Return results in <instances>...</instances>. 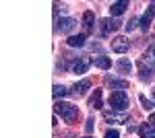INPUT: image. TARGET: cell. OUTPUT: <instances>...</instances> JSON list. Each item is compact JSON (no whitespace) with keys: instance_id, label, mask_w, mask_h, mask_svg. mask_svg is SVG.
<instances>
[{"instance_id":"d4e9b609","label":"cell","mask_w":155,"mask_h":138,"mask_svg":"<svg viewBox=\"0 0 155 138\" xmlns=\"http://www.w3.org/2000/svg\"><path fill=\"white\" fill-rule=\"evenodd\" d=\"M149 122H151V124H153V126H155V111H153V114H151V117H149Z\"/></svg>"},{"instance_id":"277c9868","label":"cell","mask_w":155,"mask_h":138,"mask_svg":"<svg viewBox=\"0 0 155 138\" xmlns=\"http://www.w3.org/2000/svg\"><path fill=\"white\" fill-rule=\"evenodd\" d=\"M130 50V41L126 39V37H114L112 39V52H116V54H126Z\"/></svg>"},{"instance_id":"8fae6325","label":"cell","mask_w":155,"mask_h":138,"mask_svg":"<svg viewBox=\"0 0 155 138\" xmlns=\"http://www.w3.org/2000/svg\"><path fill=\"white\" fill-rule=\"evenodd\" d=\"M77 19H72V17H66V19H62V21H60L58 23V29L60 31H62V33H71L72 29H74V27H77Z\"/></svg>"},{"instance_id":"7a4b0ae2","label":"cell","mask_w":155,"mask_h":138,"mask_svg":"<svg viewBox=\"0 0 155 138\" xmlns=\"http://www.w3.org/2000/svg\"><path fill=\"white\" fill-rule=\"evenodd\" d=\"M54 111H56L64 122H68V124L74 122V120H77V115H79V109H77L72 103H66V101H56Z\"/></svg>"},{"instance_id":"4316f807","label":"cell","mask_w":155,"mask_h":138,"mask_svg":"<svg viewBox=\"0 0 155 138\" xmlns=\"http://www.w3.org/2000/svg\"><path fill=\"white\" fill-rule=\"evenodd\" d=\"M87 138H91V136H87Z\"/></svg>"},{"instance_id":"2e32d148","label":"cell","mask_w":155,"mask_h":138,"mask_svg":"<svg viewBox=\"0 0 155 138\" xmlns=\"http://www.w3.org/2000/svg\"><path fill=\"white\" fill-rule=\"evenodd\" d=\"M85 39H87V35H85V33H81V35H71L66 43H68L71 47H81V46H85Z\"/></svg>"},{"instance_id":"ac0fdd59","label":"cell","mask_w":155,"mask_h":138,"mask_svg":"<svg viewBox=\"0 0 155 138\" xmlns=\"http://www.w3.org/2000/svg\"><path fill=\"white\" fill-rule=\"evenodd\" d=\"M93 64H95L97 68H101V70H107L110 66H112V60L106 58V56H97V58H93Z\"/></svg>"},{"instance_id":"ba28073f","label":"cell","mask_w":155,"mask_h":138,"mask_svg":"<svg viewBox=\"0 0 155 138\" xmlns=\"http://www.w3.org/2000/svg\"><path fill=\"white\" fill-rule=\"evenodd\" d=\"M139 72H141V81H145V82L153 81V68L149 64H145L143 60H139Z\"/></svg>"},{"instance_id":"603a6c76","label":"cell","mask_w":155,"mask_h":138,"mask_svg":"<svg viewBox=\"0 0 155 138\" xmlns=\"http://www.w3.org/2000/svg\"><path fill=\"white\" fill-rule=\"evenodd\" d=\"M106 138H120L118 130H106Z\"/></svg>"},{"instance_id":"9c48e42d","label":"cell","mask_w":155,"mask_h":138,"mask_svg":"<svg viewBox=\"0 0 155 138\" xmlns=\"http://www.w3.org/2000/svg\"><path fill=\"white\" fill-rule=\"evenodd\" d=\"M106 82L112 87V91H124L128 89V81L124 79H114V76H106Z\"/></svg>"},{"instance_id":"484cf974","label":"cell","mask_w":155,"mask_h":138,"mask_svg":"<svg viewBox=\"0 0 155 138\" xmlns=\"http://www.w3.org/2000/svg\"><path fill=\"white\" fill-rule=\"evenodd\" d=\"M153 101H155V89H153Z\"/></svg>"},{"instance_id":"7402d4cb","label":"cell","mask_w":155,"mask_h":138,"mask_svg":"<svg viewBox=\"0 0 155 138\" xmlns=\"http://www.w3.org/2000/svg\"><path fill=\"white\" fill-rule=\"evenodd\" d=\"M139 23H141L139 19H130V21H128V23L124 25V27H126V31H132V29H134V27H137Z\"/></svg>"},{"instance_id":"3957f363","label":"cell","mask_w":155,"mask_h":138,"mask_svg":"<svg viewBox=\"0 0 155 138\" xmlns=\"http://www.w3.org/2000/svg\"><path fill=\"white\" fill-rule=\"evenodd\" d=\"M104 117H106V122L110 124H126L128 122V114L126 111H104Z\"/></svg>"},{"instance_id":"d6986e66","label":"cell","mask_w":155,"mask_h":138,"mask_svg":"<svg viewBox=\"0 0 155 138\" xmlns=\"http://www.w3.org/2000/svg\"><path fill=\"white\" fill-rule=\"evenodd\" d=\"M89 107H93V109H99V107H101V91H99V89H95L93 97L89 99Z\"/></svg>"},{"instance_id":"5bb4252c","label":"cell","mask_w":155,"mask_h":138,"mask_svg":"<svg viewBox=\"0 0 155 138\" xmlns=\"http://www.w3.org/2000/svg\"><path fill=\"white\" fill-rule=\"evenodd\" d=\"M93 25H95V14H93L91 11H87V12L83 14V27H85V35H87L89 31H91V29H93Z\"/></svg>"},{"instance_id":"8992f818","label":"cell","mask_w":155,"mask_h":138,"mask_svg":"<svg viewBox=\"0 0 155 138\" xmlns=\"http://www.w3.org/2000/svg\"><path fill=\"white\" fill-rule=\"evenodd\" d=\"M93 64V58H89V56H83V58H79L74 64H72V72L74 74H85L87 70H89V66Z\"/></svg>"},{"instance_id":"30bf717a","label":"cell","mask_w":155,"mask_h":138,"mask_svg":"<svg viewBox=\"0 0 155 138\" xmlns=\"http://www.w3.org/2000/svg\"><path fill=\"white\" fill-rule=\"evenodd\" d=\"M139 136L141 138H155V126L151 122H143L139 126Z\"/></svg>"},{"instance_id":"44dd1931","label":"cell","mask_w":155,"mask_h":138,"mask_svg":"<svg viewBox=\"0 0 155 138\" xmlns=\"http://www.w3.org/2000/svg\"><path fill=\"white\" fill-rule=\"evenodd\" d=\"M139 101H141V105H143L145 109H149V111H151V109L155 107V101H151V99H147L145 95H141V97H139Z\"/></svg>"},{"instance_id":"ffe728a7","label":"cell","mask_w":155,"mask_h":138,"mask_svg":"<svg viewBox=\"0 0 155 138\" xmlns=\"http://www.w3.org/2000/svg\"><path fill=\"white\" fill-rule=\"evenodd\" d=\"M52 95H54V99H64L66 95H68V89L64 87V85H54V91H52Z\"/></svg>"},{"instance_id":"5b68a950","label":"cell","mask_w":155,"mask_h":138,"mask_svg":"<svg viewBox=\"0 0 155 138\" xmlns=\"http://www.w3.org/2000/svg\"><path fill=\"white\" fill-rule=\"evenodd\" d=\"M120 27V23L116 21V19H101L99 21V35L101 37H106V35H110V31H114V29H118Z\"/></svg>"},{"instance_id":"9a60e30c","label":"cell","mask_w":155,"mask_h":138,"mask_svg":"<svg viewBox=\"0 0 155 138\" xmlns=\"http://www.w3.org/2000/svg\"><path fill=\"white\" fill-rule=\"evenodd\" d=\"M116 68H118L120 74H128V72L132 70V62L128 60V58H120L118 64H116Z\"/></svg>"},{"instance_id":"7c38bea8","label":"cell","mask_w":155,"mask_h":138,"mask_svg":"<svg viewBox=\"0 0 155 138\" xmlns=\"http://www.w3.org/2000/svg\"><path fill=\"white\" fill-rule=\"evenodd\" d=\"M126 8H128V0H118V2H114V4L110 6V14H112V17H120Z\"/></svg>"},{"instance_id":"4fadbf2b","label":"cell","mask_w":155,"mask_h":138,"mask_svg":"<svg viewBox=\"0 0 155 138\" xmlns=\"http://www.w3.org/2000/svg\"><path fill=\"white\" fill-rule=\"evenodd\" d=\"M91 89V81L89 79H83V81L74 82V87H72V93L74 95H85V93Z\"/></svg>"},{"instance_id":"cb8c5ba5","label":"cell","mask_w":155,"mask_h":138,"mask_svg":"<svg viewBox=\"0 0 155 138\" xmlns=\"http://www.w3.org/2000/svg\"><path fill=\"white\" fill-rule=\"evenodd\" d=\"M91 130H93V117H89L87 120V126H85V132L87 134H91Z\"/></svg>"},{"instance_id":"e0dca14e","label":"cell","mask_w":155,"mask_h":138,"mask_svg":"<svg viewBox=\"0 0 155 138\" xmlns=\"http://www.w3.org/2000/svg\"><path fill=\"white\" fill-rule=\"evenodd\" d=\"M141 60H143L145 64H149L151 68H155V46L149 47V50L143 54V58H141Z\"/></svg>"},{"instance_id":"52a82bcc","label":"cell","mask_w":155,"mask_h":138,"mask_svg":"<svg viewBox=\"0 0 155 138\" xmlns=\"http://www.w3.org/2000/svg\"><path fill=\"white\" fill-rule=\"evenodd\" d=\"M153 17H155V4H149L147 11H145V14L141 17V29H143V31H149V27L153 23Z\"/></svg>"},{"instance_id":"6da1fadb","label":"cell","mask_w":155,"mask_h":138,"mask_svg":"<svg viewBox=\"0 0 155 138\" xmlns=\"http://www.w3.org/2000/svg\"><path fill=\"white\" fill-rule=\"evenodd\" d=\"M107 101H110L112 111H126L130 107V97L126 91H112Z\"/></svg>"}]
</instances>
